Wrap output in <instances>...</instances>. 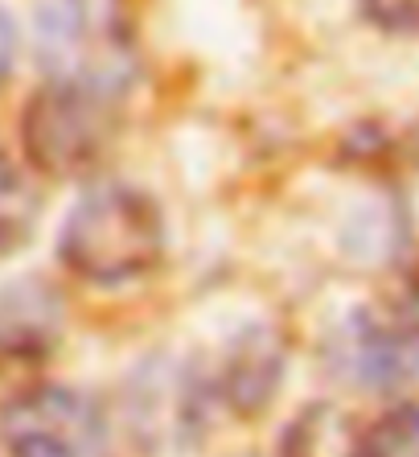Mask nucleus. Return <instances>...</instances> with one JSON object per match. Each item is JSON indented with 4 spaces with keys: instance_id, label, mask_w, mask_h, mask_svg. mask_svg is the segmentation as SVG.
<instances>
[{
    "instance_id": "4",
    "label": "nucleus",
    "mask_w": 419,
    "mask_h": 457,
    "mask_svg": "<svg viewBox=\"0 0 419 457\" xmlns=\"http://www.w3.org/2000/svg\"><path fill=\"white\" fill-rule=\"evenodd\" d=\"M329 362L354 387L390 392V387H403L407 379H415L419 351L407 334L387 326L382 318L354 313L329 342Z\"/></svg>"
},
{
    "instance_id": "2",
    "label": "nucleus",
    "mask_w": 419,
    "mask_h": 457,
    "mask_svg": "<svg viewBox=\"0 0 419 457\" xmlns=\"http://www.w3.org/2000/svg\"><path fill=\"white\" fill-rule=\"evenodd\" d=\"M119 137V91L99 83L50 75L21 112L25 161L42 178L70 181L91 178L116 149Z\"/></svg>"
},
{
    "instance_id": "13",
    "label": "nucleus",
    "mask_w": 419,
    "mask_h": 457,
    "mask_svg": "<svg viewBox=\"0 0 419 457\" xmlns=\"http://www.w3.org/2000/svg\"><path fill=\"white\" fill-rule=\"evenodd\" d=\"M407 318H411V330L419 334V268L411 277V288H407Z\"/></svg>"
},
{
    "instance_id": "11",
    "label": "nucleus",
    "mask_w": 419,
    "mask_h": 457,
    "mask_svg": "<svg viewBox=\"0 0 419 457\" xmlns=\"http://www.w3.org/2000/svg\"><path fill=\"white\" fill-rule=\"evenodd\" d=\"M357 4L374 29L398 33V37L419 33V0H357Z\"/></svg>"
},
{
    "instance_id": "8",
    "label": "nucleus",
    "mask_w": 419,
    "mask_h": 457,
    "mask_svg": "<svg viewBox=\"0 0 419 457\" xmlns=\"http://www.w3.org/2000/svg\"><path fill=\"white\" fill-rule=\"evenodd\" d=\"M45 387V346L29 334H0V420Z\"/></svg>"
},
{
    "instance_id": "7",
    "label": "nucleus",
    "mask_w": 419,
    "mask_h": 457,
    "mask_svg": "<svg viewBox=\"0 0 419 457\" xmlns=\"http://www.w3.org/2000/svg\"><path fill=\"white\" fill-rule=\"evenodd\" d=\"M280 457H366L362 428L337 404H308L283 428Z\"/></svg>"
},
{
    "instance_id": "9",
    "label": "nucleus",
    "mask_w": 419,
    "mask_h": 457,
    "mask_svg": "<svg viewBox=\"0 0 419 457\" xmlns=\"http://www.w3.org/2000/svg\"><path fill=\"white\" fill-rule=\"evenodd\" d=\"M37 206H42V198L21 173V165L0 153V255H12L25 247V239L37 227Z\"/></svg>"
},
{
    "instance_id": "10",
    "label": "nucleus",
    "mask_w": 419,
    "mask_h": 457,
    "mask_svg": "<svg viewBox=\"0 0 419 457\" xmlns=\"http://www.w3.org/2000/svg\"><path fill=\"white\" fill-rule=\"evenodd\" d=\"M366 457H419V404H398L362 428Z\"/></svg>"
},
{
    "instance_id": "5",
    "label": "nucleus",
    "mask_w": 419,
    "mask_h": 457,
    "mask_svg": "<svg viewBox=\"0 0 419 457\" xmlns=\"http://www.w3.org/2000/svg\"><path fill=\"white\" fill-rule=\"evenodd\" d=\"M12 457H83L91 445V408L74 392L45 383L17 412L0 420Z\"/></svg>"
},
{
    "instance_id": "6",
    "label": "nucleus",
    "mask_w": 419,
    "mask_h": 457,
    "mask_svg": "<svg viewBox=\"0 0 419 457\" xmlns=\"http://www.w3.org/2000/svg\"><path fill=\"white\" fill-rule=\"evenodd\" d=\"M283 371V351L272 330H247L234 342L231 359L222 367V404L234 416H259L272 404Z\"/></svg>"
},
{
    "instance_id": "12",
    "label": "nucleus",
    "mask_w": 419,
    "mask_h": 457,
    "mask_svg": "<svg viewBox=\"0 0 419 457\" xmlns=\"http://www.w3.org/2000/svg\"><path fill=\"white\" fill-rule=\"evenodd\" d=\"M12 58H17V29H12L9 12L0 9V83L9 79V71H12Z\"/></svg>"
},
{
    "instance_id": "1",
    "label": "nucleus",
    "mask_w": 419,
    "mask_h": 457,
    "mask_svg": "<svg viewBox=\"0 0 419 457\" xmlns=\"http://www.w3.org/2000/svg\"><path fill=\"white\" fill-rule=\"evenodd\" d=\"M58 260L86 285H127L165 260V219L144 190L99 186L62 223Z\"/></svg>"
},
{
    "instance_id": "3",
    "label": "nucleus",
    "mask_w": 419,
    "mask_h": 457,
    "mask_svg": "<svg viewBox=\"0 0 419 457\" xmlns=\"http://www.w3.org/2000/svg\"><path fill=\"white\" fill-rule=\"evenodd\" d=\"M37 42L50 75L99 83L107 91L127 83L132 42L111 0H45Z\"/></svg>"
}]
</instances>
